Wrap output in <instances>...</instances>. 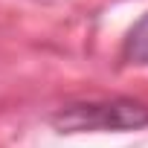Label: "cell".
Here are the masks:
<instances>
[{
    "instance_id": "1",
    "label": "cell",
    "mask_w": 148,
    "mask_h": 148,
    "mask_svg": "<svg viewBox=\"0 0 148 148\" xmlns=\"http://www.w3.org/2000/svg\"><path fill=\"white\" fill-rule=\"evenodd\" d=\"M52 125L61 134H84V131H136L148 125V105L136 99H90L73 102L52 113Z\"/></svg>"
},
{
    "instance_id": "2",
    "label": "cell",
    "mask_w": 148,
    "mask_h": 148,
    "mask_svg": "<svg viewBox=\"0 0 148 148\" xmlns=\"http://www.w3.org/2000/svg\"><path fill=\"white\" fill-rule=\"evenodd\" d=\"M125 58L131 64H148V12L128 29V38H125Z\"/></svg>"
}]
</instances>
